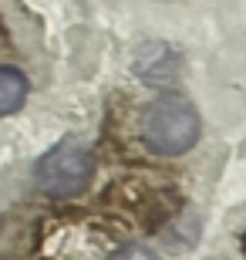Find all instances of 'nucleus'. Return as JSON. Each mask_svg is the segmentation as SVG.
<instances>
[{"label": "nucleus", "instance_id": "2", "mask_svg": "<svg viewBox=\"0 0 246 260\" xmlns=\"http://www.w3.org/2000/svg\"><path fill=\"white\" fill-rule=\"evenodd\" d=\"M95 176V155L81 142H57L34 162V186L54 200L81 196Z\"/></svg>", "mask_w": 246, "mask_h": 260}, {"label": "nucleus", "instance_id": "6", "mask_svg": "<svg viewBox=\"0 0 246 260\" xmlns=\"http://www.w3.org/2000/svg\"><path fill=\"white\" fill-rule=\"evenodd\" d=\"M112 260H162L159 253H152L149 247H125L122 253H115Z\"/></svg>", "mask_w": 246, "mask_h": 260}, {"label": "nucleus", "instance_id": "5", "mask_svg": "<svg viewBox=\"0 0 246 260\" xmlns=\"http://www.w3.org/2000/svg\"><path fill=\"white\" fill-rule=\"evenodd\" d=\"M27 91H30V85H27V75L20 68L0 64V118L20 112L24 102H27Z\"/></svg>", "mask_w": 246, "mask_h": 260}, {"label": "nucleus", "instance_id": "1", "mask_svg": "<svg viewBox=\"0 0 246 260\" xmlns=\"http://www.w3.org/2000/svg\"><path fill=\"white\" fill-rule=\"evenodd\" d=\"M142 145L152 155H186L192 145L199 142L202 132V118H199L196 105L179 91H162L155 102H149L142 112Z\"/></svg>", "mask_w": 246, "mask_h": 260}, {"label": "nucleus", "instance_id": "4", "mask_svg": "<svg viewBox=\"0 0 246 260\" xmlns=\"http://www.w3.org/2000/svg\"><path fill=\"white\" fill-rule=\"evenodd\" d=\"M135 78H142L145 85L152 88H169L179 75V54L169 48V44H145L138 54H135V64H132Z\"/></svg>", "mask_w": 246, "mask_h": 260}, {"label": "nucleus", "instance_id": "3", "mask_svg": "<svg viewBox=\"0 0 246 260\" xmlns=\"http://www.w3.org/2000/svg\"><path fill=\"white\" fill-rule=\"evenodd\" d=\"M115 237L98 223H54L44 240L48 260H104L115 250Z\"/></svg>", "mask_w": 246, "mask_h": 260}]
</instances>
